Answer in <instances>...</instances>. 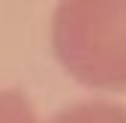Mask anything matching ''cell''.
<instances>
[{
    "label": "cell",
    "instance_id": "obj_3",
    "mask_svg": "<svg viewBox=\"0 0 126 123\" xmlns=\"http://www.w3.org/2000/svg\"><path fill=\"white\" fill-rule=\"evenodd\" d=\"M0 123H39V117L24 93L0 90Z\"/></svg>",
    "mask_w": 126,
    "mask_h": 123
},
{
    "label": "cell",
    "instance_id": "obj_2",
    "mask_svg": "<svg viewBox=\"0 0 126 123\" xmlns=\"http://www.w3.org/2000/svg\"><path fill=\"white\" fill-rule=\"evenodd\" d=\"M48 123H126V105L105 99H84L57 111Z\"/></svg>",
    "mask_w": 126,
    "mask_h": 123
},
{
    "label": "cell",
    "instance_id": "obj_1",
    "mask_svg": "<svg viewBox=\"0 0 126 123\" xmlns=\"http://www.w3.org/2000/svg\"><path fill=\"white\" fill-rule=\"evenodd\" d=\"M51 45L78 84L126 90V0H60Z\"/></svg>",
    "mask_w": 126,
    "mask_h": 123
}]
</instances>
